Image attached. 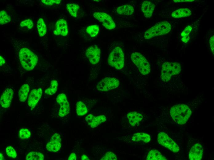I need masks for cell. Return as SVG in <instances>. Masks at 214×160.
Masks as SVG:
<instances>
[{"instance_id": "cell-1", "label": "cell", "mask_w": 214, "mask_h": 160, "mask_svg": "<svg viewBox=\"0 0 214 160\" xmlns=\"http://www.w3.org/2000/svg\"><path fill=\"white\" fill-rule=\"evenodd\" d=\"M191 114L188 106L184 104L175 105L170 110V114L173 119L180 125L185 124Z\"/></svg>"}, {"instance_id": "cell-2", "label": "cell", "mask_w": 214, "mask_h": 160, "mask_svg": "<svg viewBox=\"0 0 214 160\" xmlns=\"http://www.w3.org/2000/svg\"><path fill=\"white\" fill-rule=\"evenodd\" d=\"M19 56L22 66L27 70H33L38 62V57L36 55L25 47L20 49Z\"/></svg>"}, {"instance_id": "cell-3", "label": "cell", "mask_w": 214, "mask_h": 160, "mask_svg": "<svg viewBox=\"0 0 214 160\" xmlns=\"http://www.w3.org/2000/svg\"><path fill=\"white\" fill-rule=\"evenodd\" d=\"M172 26L167 21L160 22L147 30L145 32L144 38L149 39L152 38L165 35L171 30Z\"/></svg>"}, {"instance_id": "cell-4", "label": "cell", "mask_w": 214, "mask_h": 160, "mask_svg": "<svg viewBox=\"0 0 214 160\" xmlns=\"http://www.w3.org/2000/svg\"><path fill=\"white\" fill-rule=\"evenodd\" d=\"M124 55L123 50L119 46L115 47L109 55L108 63L117 70H121L124 66Z\"/></svg>"}, {"instance_id": "cell-5", "label": "cell", "mask_w": 214, "mask_h": 160, "mask_svg": "<svg viewBox=\"0 0 214 160\" xmlns=\"http://www.w3.org/2000/svg\"><path fill=\"white\" fill-rule=\"evenodd\" d=\"M131 58L142 74L147 75L150 73V65L146 59L141 54L138 52H133L131 55Z\"/></svg>"}, {"instance_id": "cell-6", "label": "cell", "mask_w": 214, "mask_h": 160, "mask_svg": "<svg viewBox=\"0 0 214 160\" xmlns=\"http://www.w3.org/2000/svg\"><path fill=\"white\" fill-rule=\"evenodd\" d=\"M120 84L119 80L115 77H108L104 78L97 84V89L101 91H106L114 89Z\"/></svg>"}, {"instance_id": "cell-7", "label": "cell", "mask_w": 214, "mask_h": 160, "mask_svg": "<svg viewBox=\"0 0 214 160\" xmlns=\"http://www.w3.org/2000/svg\"><path fill=\"white\" fill-rule=\"evenodd\" d=\"M157 140L159 144L174 153L179 150L178 145L165 133H159L157 135Z\"/></svg>"}, {"instance_id": "cell-8", "label": "cell", "mask_w": 214, "mask_h": 160, "mask_svg": "<svg viewBox=\"0 0 214 160\" xmlns=\"http://www.w3.org/2000/svg\"><path fill=\"white\" fill-rule=\"evenodd\" d=\"M93 17L101 22L106 29L111 30L116 27L115 24L112 17L107 14L102 12H95Z\"/></svg>"}, {"instance_id": "cell-9", "label": "cell", "mask_w": 214, "mask_h": 160, "mask_svg": "<svg viewBox=\"0 0 214 160\" xmlns=\"http://www.w3.org/2000/svg\"><path fill=\"white\" fill-rule=\"evenodd\" d=\"M56 100L60 106L58 114L59 116L63 117L68 114L69 112L70 107L66 95L63 93L59 94L56 98Z\"/></svg>"}, {"instance_id": "cell-10", "label": "cell", "mask_w": 214, "mask_h": 160, "mask_svg": "<svg viewBox=\"0 0 214 160\" xmlns=\"http://www.w3.org/2000/svg\"><path fill=\"white\" fill-rule=\"evenodd\" d=\"M101 52L99 47L97 45H94L89 47L86 50L85 55L90 63L95 65L100 60Z\"/></svg>"}, {"instance_id": "cell-11", "label": "cell", "mask_w": 214, "mask_h": 160, "mask_svg": "<svg viewBox=\"0 0 214 160\" xmlns=\"http://www.w3.org/2000/svg\"><path fill=\"white\" fill-rule=\"evenodd\" d=\"M61 139L60 134L55 133L52 137L50 141L46 146V149L50 152H56L59 151L61 146Z\"/></svg>"}, {"instance_id": "cell-12", "label": "cell", "mask_w": 214, "mask_h": 160, "mask_svg": "<svg viewBox=\"0 0 214 160\" xmlns=\"http://www.w3.org/2000/svg\"><path fill=\"white\" fill-rule=\"evenodd\" d=\"M42 94V90L41 88L31 90L27 101V104L31 109H34L35 107L41 98Z\"/></svg>"}, {"instance_id": "cell-13", "label": "cell", "mask_w": 214, "mask_h": 160, "mask_svg": "<svg viewBox=\"0 0 214 160\" xmlns=\"http://www.w3.org/2000/svg\"><path fill=\"white\" fill-rule=\"evenodd\" d=\"M14 91L11 88L6 89L2 93L0 98V105L4 108L10 107L13 98Z\"/></svg>"}, {"instance_id": "cell-14", "label": "cell", "mask_w": 214, "mask_h": 160, "mask_svg": "<svg viewBox=\"0 0 214 160\" xmlns=\"http://www.w3.org/2000/svg\"><path fill=\"white\" fill-rule=\"evenodd\" d=\"M85 119L88 125L93 128L105 122L106 118L104 115L95 116L92 114H89L87 115Z\"/></svg>"}, {"instance_id": "cell-15", "label": "cell", "mask_w": 214, "mask_h": 160, "mask_svg": "<svg viewBox=\"0 0 214 160\" xmlns=\"http://www.w3.org/2000/svg\"><path fill=\"white\" fill-rule=\"evenodd\" d=\"M54 34L56 35L65 36L68 34V29L66 21L63 19L59 20L55 24Z\"/></svg>"}, {"instance_id": "cell-16", "label": "cell", "mask_w": 214, "mask_h": 160, "mask_svg": "<svg viewBox=\"0 0 214 160\" xmlns=\"http://www.w3.org/2000/svg\"><path fill=\"white\" fill-rule=\"evenodd\" d=\"M203 149L199 143L194 145L191 148L189 154V158L192 160H200L202 158Z\"/></svg>"}, {"instance_id": "cell-17", "label": "cell", "mask_w": 214, "mask_h": 160, "mask_svg": "<svg viewBox=\"0 0 214 160\" xmlns=\"http://www.w3.org/2000/svg\"><path fill=\"white\" fill-rule=\"evenodd\" d=\"M172 67L171 62H166L163 64L161 71L160 78L164 82L169 81L172 74Z\"/></svg>"}, {"instance_id": "cell-18", "label": "cell", "mask_w": 214, "mask_h": 160, "mask_svg": "<svg viewBox=\"0 0 214 160\" xmlns=\"http://www.w3.org/2000/svg\"><path fill=\"white\" fill-rule=\"evenodd\" d=\"M155 7V5L151 2L146 0L144 1L141 6L142 11L145 17H151Z\"/></svg>"}, {"instance_id": "cell-19", "label": "cell", "mask_w": 214, "mask_h": 160, "mask_svg": "<svg viewBox=\"0 0 214 160\" xmlns=\"http://www.w3.org/2000/svg\"><path fill=\"white\" fill-rule=\"evenodd\" d=\"M127 118L130 124L135 126L142 120L143 116L141 113L134 111L129 113L127 114Z\"/></svg>"}, {"instance_id": "cell-20", "label": "cell", "mask_w": 214, "mask_h": 160, "mask_svg": "<svg viewBox=\"0 0 214 160\" xmlns=\"http://www.w3.org/2000/svg\"><path fill=\"white\" fill-rule=\"evenodd\" d=\"M192 13L191 10L187 8H182L173 11L172 16L174 18H179L189 16Z\"/></svg>"}, {"instance_id": "cell-21", "label": "cell", "mask_w": 214, "mask_h": 160, "mask_svg": "<svg viewBox=\"0 0 214 160\" xmlns=\"http://www.w3.org/2000/svg\"><path fill=\"white\" fill-rule=\"evenodd\" d=\"M133 7L131 5L125 4L118 7L117 12L120 14L130 15L133 14L134 12Z\"/></svg>"}, {"instance_id": "cell-22", "label": "cell", "mask_w": 214, "mask_h": 160, "mask_svg": "<svg viewBox=\"0 0 214 160\" xmlns=\"http://www.w3.org/2000/svg\"><path fill=\"white\" fill-rule=\"evenodd\" d=\"M30 90V86L27 84H24L21 87L18 91L19 100L21 102H25L26 100Z\"/></svg>"}, {"instance_id": "cell-23", "label": "cell", "mask_w": 214, "mask_h": 160, "mask_svg": "<svg viewBox=\"0 0 214 160\" xmlns=\"http://www.w3.org/2000/svg\"><path fill=\"white\" fill-rule=\"evenodd\" d=\"M132 140L134 142L142 141L146 143L150 141L151 137L149 134L145 133H137L133 135Z\"/></svg>"}, {"instance_id": "cell-24", "label": "cell", "mask_w": 214, "mask_h": 160, "mask_svg": "<svg viewBox=\"0 0 214 160\" xmlns=\"http://www.w3.org/2000/svg\"><path fill=\"white\" fill-rule=\"evenodd\" d=\"M147 160H167V158L158 150H153L148 153Z\"/></svg>"}, {"instance_id": "cell-25", "label": "cell", "mask_w": 214, "mask_h": 160, "mask_svg": "<svg viewBox=\"0 0 214 160\" xmlns=\"http://www.w3.org/2000/svg\"><path fill=\"white\" fill-rule=\"evenodd\" d=\"M37 26L39 35L40 37L45 35L46 33L47 29L46 25L42 18L38 19Z\"/></svg>"}, {"instance_id": "cell-26", "label": "cell", "mask_w": 214, "mask_h": 160, "mask_svg": "<svg viewBox=\"0 0 214 160\" xmlns=\"http://www.w3.org/2000/svg\"><path fill=\"white\" fill-rule=\"evenodd\" d=\"M76 112L78 116H81L85 114L88 112L86 106L81 101L78 102L76 104Z\"/></svg>"}, {"instance_id": "cell-27", "label": "cell", "mask_w": 214, "mask_h": 160, "mask_svg": "<svg viewBox=\"0 0 214 160\" xmlns=\"http://www.w3.org/2000/svg\"><path fill=\"white\" fill-rule=\"evenodd\" d=\"M44 159V155L39 152H30L27 154L26 158V160H43Z\"/></svg>"}, {"instance_id": "cell-28", "label": "cell", "mask_w": 214, "mask_h": 160, "mask_svg": "<svg viewBox=\"0 0 214 160\" xmlns=\"http://www.w3.org/2000/svg\"><path fill=\"white\" fill-rule=\"evenodd\" d=\"M66 8L69 14L74 17H76L79 9V5L74 3H69L66 5Z\"/></svg>"}, {"instance_id": "cell-29", "label": "cell", "mask_w": 214, "mask_h": 160, "mask_svg": "<svg viewBox=\"0 0 214 160\" xmlns=\"http://www.w3.org/2000/svg\"><path fill=\"white\" fill-rule=\"evenodd\" d=\"M58 86L57 81L56 80H53L51 81L50 86L45 90V93L49 95H53L57 91Z\"/></svg>"}, {"instance_id": "cell-30", "label": "cell", "mask_w": 214, "mask_h": 160, "mask_svg": "<svg viewBox=\"0 0 214 160\" xmlns=\"http://www.w3.org/2000/svg\"><path fill=\"white\" fill-rule=\"evenodd\" d=\"M99 30L98 26L92 25L88 26L86 29V31L91 37H93L98 34Z\"/></svg>"}, {"instance_id": "cell-31", "label": "cell", "mask_w": 214, "mask_h": 160, "mask_svg": "<svg viewBox=\"0 0 214 160\" xmlns=\"http://www.w3.org/2000/svg\"><path fill=\"white\" fill-rule=\"evenodd\" d=\"M11 20L10 17L7 12L4 10H1L0 12V23L1 25L6 24Z\"/></svg>"}, {"instance_id": "cell-32", "label": "cell", "mask_w": 214, "mask_h": 160, "mask_svg": "<svg viewBox=\"0 0 214 160\" xmlns=\"http://www.w3.org/2000/svg\"><path fill=\"white\" fill-rule=\"evenodd\" d=\"M30 131L26 128H22L19 132V137L22 139H28L30 137Z\"/></svg>"}, {"instance_id": "cell-33", "label": "cell", "mask_w": 214, "mask_h": 160, "mask_svg": "<svg viewBox=\"0 0 214 160\" xmlns=\"http://www.w3.org/2000/svg\"><path fill=\"white\" fill-rule=\"evenodd\" d=\"M172 67V75L178 74L181 70L180 64L177 62H171Z\"/></svg>"}, {"instance_id": "cell-34", "label": "cell", "mask_w": 214, "mask_h": 160, "mask_svg": "<svg viewBox=\"0 0 214 160\" xmlns=\"http://www.w3.org/2000/svg\"><path fill=\"white\" fill-rule=\"evenodd\" d=\"M102 160H116L117 158L116 155L113 152H108L101 158Z\"/></svg>"}, {"instance_id": "cell-35", "label": "cell", "mask_w": 214, "mask_h": 160, "mask_svg": "<svg viewBox=\"0 0 214 160\" xmlns=\"http://www.w3.org/2000/svg\"><path fill=\"white\" fill-rule=\"evenodd\" d=\"M6 152L10 157L15 158L17 156V154L14 149L11 146H7L6 149Z\"/></svg>"}, {"instance_id": "cell-36", "label": "cell", "mask_w": 214, "mask_h": 160, "mask_svg": "<svg viewBox=\"0 0 214 160\" xmlns=\"http://www.w3.org/2000/svg\"><path fill=\"white\" fill-rule=\"evenodd\" d=\"M20 25L21 27H26L28 29H30L33 27V23L30 19H27L22 22Z\"/></svg>"}, {"instance_id": "cell-37", "label": "cell", "mask_w": 214, "mask_h": 160, "mask_svg": "<svg viewBox=\"0 0 214 160\" xmlns=\"http://www.w3.org/2000/svg\"><path fill=\"white\" fill-rule=\"evenodd\" d=\"M192 27L190 25L186 26L182 32L181 35L182 37L189 36L192 29Z\"/></svg>"}, {"instance_id": "cell-38", "label": "cell", "mask_w": 214, "mask_h": 160, "mask_svg": "<svg viewBox=\"0 0 214 160\" xmlns=\"http://www.w3.org/2000/svg\"><path fill=\"white\" fill-rule=\"evenodd\" d=\"M42 2L45 4L47 6H51L54 3L59 4L61 0H42Z\"/></svg>"}, {"instance_id": "cell-39", "label": "cell", "mask_w": 214, "mask_h": 160, "mask_svg": "<svg viewBox=\"0 0 214 160\" xmlns=\"http://www.w3.org/2000/svg\"><path fill=\"white\" fill-rule=\"evenodd\" d=\"M209 44L211 49V51L214 54V35L211 36L209 39Z\"/></svg>"}, {"instance_id": "cell-40", "label": "cell", "mask_w": 214, "mask_h": 160, "mask_svg": "<svg viewBox=\"0 0 214 160\" xmlns=\"http://www.w3.org/2000/svg\"><path fill=\"white\" fill-rule=\"evenodd\" d=\"M77 159V156L74 153H72L68 158L69 160H76Z\"/></svg>"}, {"instance_id": "cell-41", "label": "cell", "mask_w": 214, "mask_h": 160, "mask_svg": "<svg viewBox=\"0 0 214 160\" xmlns=\"http://www.w3.org/2000/svg\"><path fill=\"white\" fill-rule=\"evenodd\" d=\"M190 39V37L189 36H188L185 37H182L181 40L182 41L185 43H187L188 41Z\"/></svg>"}, {"instance_id": "cell-42", "label": "cell", "mask_w": 214, "mask_h": 160, "mask_svg": "<svg viewBox=\"0 0 214 160\" xmlns=\"http://www.w3.org/2000/svg\"><path fill=\"white\" fill-rule=\"evenodd\" d=\"M6 61L4 58L1 56H0V66H2L5 63Z\"/></svg>"}, {"instance_id": "cell-43", "label": "cell", "mask_w": 214, "mask_h": 160, "mask_svg": "<svg viewBox=\"0 0 214 160\" xmlns=\"http://www.w3.org/2000/svg\"><path fill=\"white\" fill-rule=\"evenodd\" d=\"M81 159L82 160H90L88 157L85 154H83L81 157Z\"/></svg>"}, {"instance_id": "cell-44", "label": "cell", "mask_w": 214, "mask_h": 160, "mask_svg": "<svg viewBox=\"0 0 214 160\" xmlns=\"http://www.w3.org/2000/svg\"><path fill=\"white\" fill-rule=\"evenodd\" d=\"M194 1V0H173V1L175 2H192Z\"/></svg>"}, {"instance_id": "cell-45", "label": "cell", "mask_w": 214, "mask_h": 160, "mask_svg": "<svg viewBox=\"0 0 214 160\" xmlns=\"http://www.w3.org/2000/svg\"><path fill=\"white\" fill-rule=\"evenodd\" d=\"M0 160H5V158L3 156L2 154L0 153Z\"/></svg>"}]
</instances>
